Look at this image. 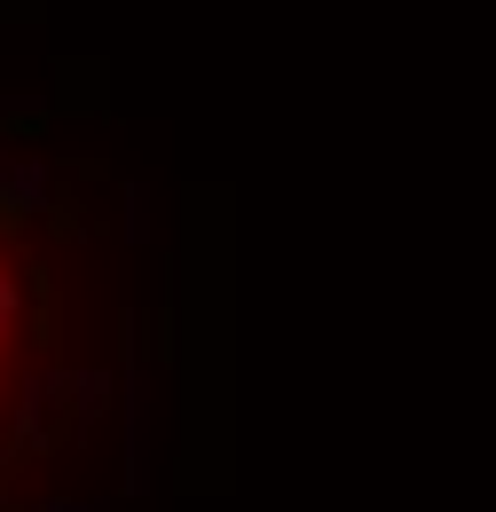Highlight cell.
I'll use <instances>...</instances> for the list:
<instances>
[{"label": "cell", "mask_w": 496, "mask_h": 512, "mask_svg": "<svg viewBox=\"0 0 496 512\" xmlns=\"http://www.w3.org/2000/svg\"><path fill=\"white\" fill-rule=\"evenodd\" d=\"M63 410L71 418H103L111 410V371H63Z\"/></svg>", "instance_id": "1"}, {"label": "cell", "mask_w": 496, "mask_h": 512, "mask_svg": "<svg viewBox=\"0 0 496 512\" xmlns=\"http://www.w3.org/2000/svg\"><path fill=\"white\" fill-rule=\"evenodd\" d=\"M40 512H95V505H79V497H56V505H40Z\"/></svg>", "instance_id": "2"}]
</instances>
